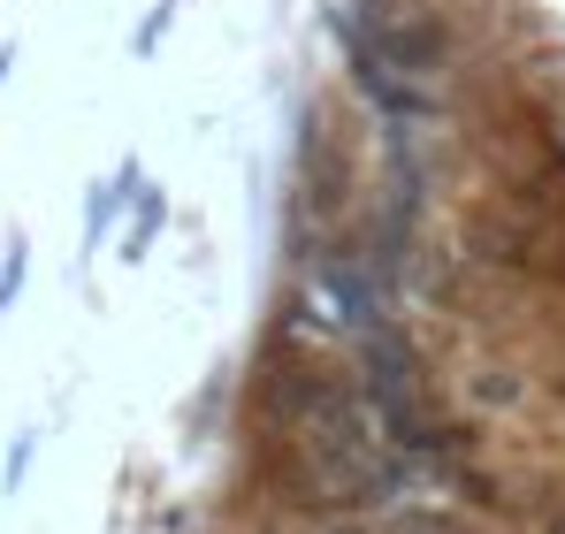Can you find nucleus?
<instances>
[{
	"label": "nucleus",
	"mask_w": 565,
	"mask_h": 534,
	"mask_svg": "<svg viewBox=\"0 0 565 534\" xmlns=\"http://www.w3.org/2000/svg\"><path fill=\"white\" fill-rule=\"evenodd\" d=\"M177 8H184V0H153V15H146V23H138V39H130V54H138V62H146V54H161V39H169V23H177Z\"/></svg>",
	"instance_id": "nucleus-5"
},
{
	"label": "nucleus",
	"mask_w": 565,
	"mask_h": 534,
	"mask_svg": "<svg viewBox=\"0 0 565 534\" xmlns=\"http://www.w3.org/2000/svg\"><path fill=\"white\" fill-rule=\"evenodd\" d=\"M138 191H146V169H138V161H122V169H115L107 183H93V206H85V245H99V237H107L115 206H130Z\"/></svg>",
	"instance_id": "nucleus-2"
},
{
	"label": "nucleus",
	"mask_w": 565,
	"mask_h": 534,
	"mask_svg": "<svg viewBox=\"0 0 565 534\" xmlns=\"http://www.w3.org/2000/svg\"><path fill=\"white\" fill-rule=\"evenodd\" d=\"M161 229H169V199L146 183V191H138V222L122 229V260H146V253L161 245Z\"/></svg>",
	"instance_id": "nucleus-3"
},
{
	"label": "nucleus",
	"mask_w": 565,
	"mask_h": 534,
	"mask_svg": "<svg viewBox=\"0 0 565 534\" xmlns=\"http://www.w3.org/2000/svg\"><path fill=\"white\" fill-rule=\"evenodd\" d=\"M543 161L565 177V115H543Z\"/></svg>",
	"instance_id": "nucleus-7"
},
{
	"label": "nucleus",
	"mask_w": 565,
	"mask_h": 534,
	"mask_svg": "<svg viewBox=\"0 0 565 534\" xmlns=\"http://www.w3.org/2000/svg\"><path fill=\"white\" fill-rule=\"evenodd\" d=\"M360 389H367V413H375V428L390 436V450H405V458H436V450L451 444L444 420H436V405H428L420 352H413L390 321L367 329V374H360Z\"/></svg>",
	"instance_id": "nucleus-1"
},
{
	"label": "nucleus",
	"mask_w": 565,
	"mask_h": 534,
	"mask_svg": "<svg viewBox=\"0 0 565 534\" xmlns=\"http://www.w3.org/2000/svg\"><path fill=\"white\" fill-rule=\"evenodd\" d=\"M31 450H39V436H15V450H8V473H0V489H8V496L23 489V473H31Z\"/></svg>",
	"instance_id": "nucleus-6"
},
{
	"label": "nucleus",
	"mask_w": 565,
	"mask_h": 534,
	"mask_svg": "<svg viewBox=\"0 0 565 534\" xmlns=\"http://www.w3.org/2000/svg\"><path fill=\"white\" fill-rule=\"evenodd\" d=\"M543 267H551V275H565V214H558V229H551V260H543Z\"/></svg>",
	"instance_id": "nucleus-8"
},
{
	"label": "nucleus",
	"mask_w": 565,
	"mask_h": 534,
	"mask_svg": "<svg viewBox=\"0 0 565 534\" xmlns=\"http://www.w3.org/2000/svg\"><path fill=\"white\" fill-rule=\"evenodd\" d=\"M8 70H15V46H0V85H8Z\"/></svg>",
	"instance_id": "nucleus-10"
},
{
	"label": "nucleus",
	"mask_w": 565,
	"mask_h": 534,
	"mask_svg": "<svg viewBox=\"0 0 565 534\" xmlns=\"http://www.w3.org/2000/svg\"><path fill=\"white\" fill-rule=\"evenodd\" d=\"M543 534H565V504H558V512H551V520H543Z\"/></svg>",
	"instance_id": "nucleus-9"
},
{
	"label": "nucleus",
	"mask_w": 565,
	"mask_h": 534,
	"mask_svg": "<svg viewBox=\"0 0 565 534\" xmlns=\"http://www.w3.org/2000/svg\"><path fill=\"white\" fill-rule=\"evenodd\" d=\"M313 534H321V527H313Z\"/></svg>",
	"instance_id": "nucleus-11"
},
{
	"label": "nucleus",
	"mask_w": 565,
	"mask_h": 534,
	"mask_svg": "<svg viewBox=\"0 0 565 534\" xmlns=\"http://www.w3.org/2000/svg\"><path fill=\"white\" fill-rule=\"evenodd\" d=\"M23 275H31V245H23V229H8V260H0V313L15 306V290H23Z\"/></svg>",
	"instance_id": "nucleus-4"
}]
</instances>
